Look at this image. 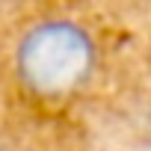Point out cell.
Masks as SVG:
<instances>
[{
    "instance_id": "cell-1",
    "label": "cell",
    "mask_w": 151,
    "mask_h": 151,
    "mask_svg": "<svg viewBox=\"0 0 151 151\" xmlns=\"http://www.w3.org/2000/svg\"><path fill=\"white\" fill-rule=\"evenodd\" d=\"M95 68L89 36L71 21H42L18 45L15 71L39 101H65L80 92Z\"/></svg>"
}]
</instances>
